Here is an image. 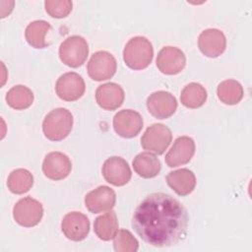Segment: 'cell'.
<instances>
[{"label": "cell", "mask_w": 252, "mask_h": 252, "mask_svg": "<svg viewBox=\"0 0 252 252\" xmlns=\"http://www.w3.org/2000/svg\"><path fill=\"white\" fill-rule=\"evenodd\" d=\"M189 216L184 206L165 193L147 196L136 208L132 227L147 244L169 247L182 241L188 229Z\"/></svg>", "instance_id": "6da1fadb"}, {"label": "cell", "mask_w": 252, "mask_h": 252, "mask_svg": "<svg viewBox=\"0 0 252 252\" xmlns=\"http://www.w3.org/2000/svg\"><path fill=\"white\" fill-rule=\"evenodd\" d=\"M154 57V47L151 41L145 36H134L125 44L123 60L133 70L147 68Z\"/></svg>", "instance_id": "7a4b0ae2"}, {"label": "cell", "mask_w": 252, "mask_h": 252, "mask_svg": "<svg viewBox=\"0 0 252 252\" xmlns=\"http://www.w3.org/2000/svg\"><path fill=\"white\" fill-rule=\"evenodd\" d=\"M73 127L72 113L63 107L51 110L44 117L42 131L44 136L50 141H61L71 132Z\"/></svg>", "instance_id": "3957f363"}, {"label": "cell", "mask_w": 252, "mask_h": 252, "mask_svg": "<svg viewBox=\"0 0 252 252\" xmlns=\"http://www.w3.org/2000/svg\"><path fill=\"white\" fill-rule=\"evenodd\" d=\"M89 55L87 40L81 35L67 37L59 47V58L67 66L77 68L82 66Z\"/></svg>", "instance_id": "277c9868"}, {"label": "cell", "mask_w": 252, "mask_h": 252, "mask_svg": "<svg viewBox=\"0 0 252 252\" xmlns=\"http://www.w3.org/2000/svg\"><path fill=\"white\" fill-rule=\"evenodd\" d=\"M43 217V207L40 202L25 197L19 200L13 209L15 221L24 227H32L39 223Z\"/></svg>", "instance_id": "5b68a950"}, {"label": "cell", "mask_w": 252, "mask_h": 252, "mask_svg": "<svg viewBox=\"0 0 252 252\" xmlns=\"http://www.w3.org/2000/svg\"><path fill=\"white\" fill-rule=\"evenodd\" d=\"M172 140L170 129L161 123H154L147 128L141 138L144 150L156 155H162Z\"/></svg>", "instance_id": "8992f818"}, {"label": "cell", "mask_w": 252, "mask_h": 252, "mask_svg": "<svg viewBox=\"0 0 252 252\" xmlns=\"http://www.w3.org/2000/svg\"><path fill=\"white\" fill-rule=\"evenodd\" d=\"M117 69V63L114 56L105 50L94 52L90 58L87 71L94 81H105L113 77Z\"/></svg>", "instance_id": "52a82bcc"}, {"label": "cell", "mask_w": 252, "mask_h": 252, "mask_svg": "<svg viewBox=\"0 0 252 252\" xmlns=\"http://www.w3.org/2000/svg\"><path fill=\"white\" fill-rule=\"evenodd\" d=\"M86 90V84L82 76L75 72L61 75L56 84V94L65 101H75L82 97Z\"/></svg>", "instance_id": "ba28073f"}, {"label": "cell", "mask_w": 252, "mask_h": 252, "mask_svg": "<svg viewBox=\"0 0 252 252\" xmlns=\"http://www.w3.org/2000/svg\"><path fill=\"white\" fill-rule=\"evenodd\" d=\"M143 124L141 114L132 109L120 110L113 117L114 131L123 138H133L137 136L142 130Z\"/></svg>", "instance_id": "9c48e42d"}, {"label": "cell", "mask_w": 252, "mask_h": 252, "mask_svg": "<svg viewBox=\"0 0 252 252\" xmlns=\"http://www.w3.org/2000/svg\"><path fill=\"white\" fill-rule=\"evenodd\" d=\"M156 62L162 74L176 75L184 69L186 57L181 49L175 46H165L158 53Z\"/></svg>", "instance_id": "30bf717a"}, {"label": "cell", "mask_w": 252, "mask_h": 252, "mask_svg": "<svg viewBox=\"0 0 252 252\" xmlns=\"http://www.w3.org/2000/svg\"><path fill=\"white\" fill-rule=\"evenodd\" d=\"M148 111L158 119L170 117L177 108V100L169 92L158 91L150 94L147 99Z\"/></svg>", "instance_id": "8fae6325"}, {"label": "cell", "mask_w": 252, "mask_h": 252, "mask_svg": "<svg viewBox=\"0 0 252 252\" xmlns=\"http://www.w3.org/2000/svg\"><path fill=\"white\" fill-rule=\"evenodd\" d=\"M101 172L104 179L114 186L127 184L132 176L128 162L120 157L108 158L103 162Z\"/></svg>", "instance_id": "7c38bea8"}, {"label": "cell", "mask_w": 252, "mask_h": 252, "mask_svg": "<svg viewBox=\"0 0 252 252\" xmlns=\"http://www.w3.org/2000/svg\"><path fill=\"white\" fill-rule=\"evenodd\" d=\"M63 234L70 240H84L90 232V220L81 212H70L66 214L61 222Z\"/></svg>", "instance_id": "4fadbf2b"}, {"label": "cell", "mask_w": 252, "mask_h": 252, "mask_svg": "<svg viewBox=\"0 0 252 252\" xmlns=\"http://www.w3.org/2000/svg\"><path fill=\"white\" fill-rule=\"evenodd\" d=\"M72 169L70 158L61 152H51L47 154L42 162L44 175L51 180H62L66 178Z\"/></svg>", "instance_id": "5bb4252c"}, {"label": "cell", "mask_w": 252, "mask_h": 252, "mask_svg": "<svg viewBox=\"0 0 252 252\" xmlns=\"http://www.w3.org/2000/svg\"><path fill=\"white\" fill-rule=\"evenodd\" d=\"M195 154V142L188 136L178 137L165 155V162L169 167L188 163Z\"/></svg>", "instance_id": "9a60e30c"}, {"label": "cell", "mask_w": 252, "mask_h": 252, "mask_svg": "<svg viewBox=\"0 0 252 252\" xmlns=\"http://www.w3.org/2000/svg\"><path fill=\"white\" fill-rule=\"evenodd\" d=\"M198 47L207 57H219L226 47L225 35L218 29H207L198 37Z\"/></svg>", "instance_id": "2e32d148"}, {"label": "cell", "mask_w": 252, "mask_h": 252, "mask_svg": "<svg viewBox=\"0 0 252 252\" xmlns=\"http://www.w3.org/2000/svg\"><path fill=\"white\" fill-rule=\"evenodd\" d=\"M116 202V195L113 189L101 185L89 192L85 197V206L93 214L110 211Z\"/></svg>", "instance_id": "e0dca14e"}, {"label": "cell", "mask_w": 252, "mask_h": 252, "mask_svg": "<svg viewBox=\"0 0 252 252\" xmlns=\"http://www.w3.org/2000/svg\"><path fill=\"white\" fill-rule=\"evenodd\" d=\"M124 96L123 89L116 83L102 84L95 91V100L105 110H114L121 106Z\"/></svg>", "instance_id": "ac0fdd59"}, {"label": "cell", "mask_w": 252, "mask_h": 252, "mask_svg": "<svg viewBox=\"0 0 252 252\" xmlns=\"http://www.w3.org/2000/svg\"><path fill=\"white\" fill-rule=\"evenodd\" d=\"M166 183L179 196L189 195L196 186V176L192 170L180 168L166 175Z\"/></svg>", "instance_id": "d6986e66"}, {"label": "cell", "mask_w": 252, "mask_h": 252, "mask_svg": "<svg viewBox=\"0 0 252 252\" xmlns=\"http://www.w3.org/2000/svg\"><path fill=\"white\" fill-rule=\"evenodd\" d=\"M132 164L135 172L143 178L156 177L161 168L159 159L151 152H144L137 155Z\"/></svg>", "instance_id": "ffe728a7"}, {"label": "cell", "mask_w": 252, "mask_h": 252, "mask_svg": "<svg viewBox=\"0 0 252 252\" xmlns=\"http://www.w3.org/2000/svg\"><path fill=\"white\" fill-rule=\"evenodd\" d=\"M94 230L96 236L104 241H108L116 235L118 231V220L113 211L97 217L94 222Z\"/></svg>", "instance_id": "44dd1931"}, {"label": "cell", "mask_w": 252, "mask_h": 252, "mask_svg": "<svg viewBox=\"0 0 252 252\" xmlns=\"http://www.w3.org/2000/svg\"><path fill=\"white\" fill-rule=\"evenodd\" d=\"M33 98L32 90L23 85L12 87L6 94L7 104L16 110H23L30 107L33 102Z\"/></svg>", "instance_id": "7402d4cb"}, {"label": "cell", "mask_w": 252, "mask_h": 252, "mask_svg": "<svg viewBox=\"0 0 252 252\" xmlns=\"http://www.w3.org/2000/svg\"><path fill=\"white\" fill-rule=\"evenodd\" d=\"M217 94L222 103L227 105H234L242 99L244 91L239 82L229 79L219 84Z\"/></svg>", "instance_id": "603a6c76"}, {"label": "cell", "mask_w": 252, "mask_h": 252, "mask_svg": "<svg viewBox=\"0 0 252 252\" xmlns=\"http://www.w3.org/2000/svg\"><path fill=\"white\" fill-rule=\"evenodd\" d=\"M207 100V91L199 83H190L180 94L181 103L188 108H199Z\"/></svg>", "instance_id": "cb8c5ba5"}, {"label": "cell", "mask_w": 252, "mask_h": 252, "mask_svg": "<svg viewBox=\"0 0 252 252\" xmlns=\"http://www.w3.org/2000/svg\"><path fill=\"white\" fill-rule=\"evenodd\" d=\"M50 30V25L46 21L36 20L28 25L25 36L28 43L34 48H44L46 46L45 35Z\"/></svg>", "instance_id": "d4e9b609"}, {"label": "cell", "mask_w": 252, "mask_h": 252, "mask_svg": "<svg viewBox=\"0 0 252 252\" xmlns=\"http://www.w3.org/2000/svg\"><path fill=\"white\" fill-rule=\"evenodd\" d=\"M33 184L32 174L25 168L14 169L8 176V189L14 194H24L28 192Z\"/></svg>", "instance_id": "484cf974"}, {"label": "cell", "mask_w": 252, "mask_h": 252, "mask_svg": "<svg viewBox=\"0 0 252 252\" xmlns=\"http://www.w3.org/2000/svg\"><path fill=\"white\" fill-rule=\"evenodd\" d=\"M113 248L116 252H136L139 242L129 230L120 229L114 236Z\"/></svg>", "instance_id": "4316f807"}, {"label": "cell", "mask_w": 252, "mask_h": 252, "mask_svg": "<svg viewBox=\"0 0 252 252\" xmlns=\"http://www.w3.org/2000/svg\"><path fill=\"white\" fill-rule=\"evenodd\" d=\"M72 6L73 4L70 0H46L44 2L46 13L56 19L67 17L72 11Z\"/></svg>", "instance_id": "83f0119b"}]
</instances>
